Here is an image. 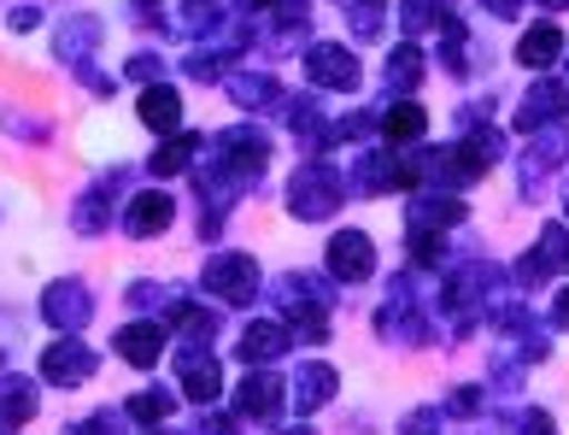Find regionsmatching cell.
Wrapping results in <instances>:
<instances>
[{"label": "cell", "instance_id": "cell-48", "mask_svg": "<svg viewBox=\"0 0 569 435\" xmlns=\"http://www.w3.org/2000/svg\"><path fill=\"white\" fill-rule=\"evenodd\" d=\"M130 7H136V12H153V7H159V0H130Z\"/></svg>", "mask_w": 569, "mask_h": 435}, {"label": "cell", "instance_id": "cell-47", "mask_svg": "<svg viewBox=\"0 0 569 435\" xmlns=\"http://www.w3.org/2000/svg\"><path fill=\"white\" fill-rule=\"evenodd\" d=\"M552 324H558V329H569V288H563V295L552 300Z\"/></svg>", "mask_w": 569, "mask_h": 435}, {"label": "cell", "instance_id": "cell-1", "mask_svg": "<svg viewBox=\"0 0 569 435\" xmlns=\"http://www.w3.org/2000/svg\"><path fill=\"white\" fill-rule=\"evenodd\" d=\"M341 195H347V182L335 177V165H323V159H311V165H300V171L288 177V212L306 218V224L335 218Z\"/></svg>", "mask_w": 569, "mask_h": 435}, {"label": "cell", "instance_id": "cell-14", "mask_svg": "<svg viewBox=\"0 0 569 435\" xmlns=\"http://www.w3.org/2000/svg\"><path fill=\"white\" fill-rule=\"evenodd\" d=\"M112 347L123 354V365L147 370V365H159V354H164V324H123L112 336Z\"/></svg>", "mask_w": 569, "mask_h": 435}, {"label": "cell", "instance_id": "cell-49", "mask_svg": "<svg viewBox=\"0 0 569 435\" xmlns=\"http://www.w3.org/2000/svg\"><path fill=\"white\" fill-rule=\"evenodd\" d=\"M540 7H546V12H558V7H569V0H540Z\"/></svg>", "mask_w": 569, "mask_h": 435}, {"label": "cell", "instance_id": "cell-4", "mask_svg": "<svg viewBox=\"0 0 569 435\" xmlns=\"http://www.w3.org/2000/svg\"><path fill=\"white\" fill-rule=\"evenodd\" d=\"M218 159L229 165V171H236L247 189L252 182H259V171L270 165V136L259 130V123H241V130H223L218 136Z\"/></svg>", "mask_w": 569, "mask_h": 435}, {"label": "cell", "instance_id": "cell-17", "mask_svg": "<svg viewBox=\"0 0 569 435\" xmlns=\"http://www.w3.org/2000/svg\"><path fill=\"white\" fill-rule=\"evenodd\" d=\"M171 212H177V206H171V195H136L130 206H123V230H130L136 241H147V236H164V224H171Z\"/></svg>", "mask_w": 569, "mask_h": 435}, {"label": "cell", "instance_id": "cell-36", "mask_svg": "<svg viewBox=\"0 0 569 435\" xmlns=\"http://www.w3.org/2000/svg\"><path fill=\"white\" fill-rule=\"evenodd\" d=\"M335 130H341V141H370L376 130H382V118H370V112H352V118H341V123H335Z\"/></svg>", "mask_w": 569, "mask_h": 435}, {"label": "cell", "instance_id": "cell-21", "mask_svg": "<svg viewBox=\"0 0 569 435\" xmlns=\"http://www.w3.org/2000/svg\"><path fill=\"white\" fill-rule=\"evenodd\" d=\"M112 189H118V171L100 182V189H89L77 200V212H71V224H77V236H100L112 224Z\"/></svg>", "mask_w": 569, "mask_h": 435}, {"label": "cell", "instance_id": "cell-28", "mask_svg": "<svg viewBox=\"0 0 569 435\" xmlns=\"http://www.w3.org/2000/svg\"><path fill=\"white\" fill-rule=\"evenodd\" d=\"M171 406H177V395H171V388H159V383L136 388V395L123 401V412H130V418H141V424H164V418H171Z\"/></svg>", "mask_w": 569, "mask_h": 435}, {"label": "cell", "instance_id": "cell-18", "mask_svg": "<svg viewBox=\"0 0 569 435\" xmlns=\"http://www.w3.org/2000/svg\"><path fill=\"white\" fill-rule=\"evenodd\" d=\"M141 123L153 136H177L182 123V95L171 89V82H153V89H141Z\"/></svg>", "mask_w": 569, "mask_h": 435}, {"label": "cell", "instance_id": "cell-25", "mask_svg": "<svg viewBox=\"0 0 569 435\" xmlns=\"http://www.w3.org/2000/svg\"><path fill=\"white\" fill-rule=\"evenodd\" d=\"M194 154H200V136H164L159 141V154L147 159V171H159V177H177V171H188V165H194Z\"/></svg>", "mask_w": 569, "mask_h": 435}, {"label": "cell", "instance_id": "cell-19", "mask_svg": "<svg viewBox=\"0 0 569 435\" xmlns=\"http://www.w3.org/2000/svg\"><path fill=\"white\" fill-rule=\"evenodd\" d=\"M94 48H100V24H94V18H71V24L53 30V59H66V66H89Z\"/></svg>", "mask_w": 569, "mask_h": 435}, {"label": "cell", "instance_id": "cell-23", "mask_svg": "<svg viewBox=\"0 0 569 435\" xmlns=\"http://www.w3.org/2000/svg\"><path fill=\"white\" fill-rule=\"evenodd\" d=\"M229 100L236 107H282V82L277 77H264V71H241V77H229Z\"/></svg>", "mask_w": 569, "mask_h": 435}, {"label": "cell", "instance_id": "cell-22", "mask_svg": "<svg viewBox=\"0 0 569 435\" xmlns=\"http://www.w3.org/2000/svg\"><path fill=\"white\" fill-rule=\"evenodd\" d=\"M164 324L182 329L188 342H212L218 313H212V306H200V300H188V295H171V313H164Z\"/></svg>", "mask_w": 569, "mask_h": 435}, {"label": "cell", "instance_id": "cell-11", "mask_svg": "<svg viewBox=\"0 0 569 435\" xmlns=\"http://www.w3.org/2000/svg\"><path fill=\"white\" fill-rule=\"evenodd\" d=\"M306 77L318 89H358V59L335 41H318V48H306Z\"/></svg>", "mask_w": 569, "mask_h": 435}, {"label": "cell", "instance_id": "cell-24", "mask_svg": "<svg viewBox=\"0 0 569 435\" xmlns=\"http://www.w3.org/2000/svg\"><path fill=\"white\" fill-rule=\"evenodd\" d=\"M558 53H563V30L558 24H529L522 41H517V59H522V66H535V71H546Z\"/></svg>", "mask_w": 569, "mask_h": 435}, {"label": "cell", "instance_id": "cell-39", "mask_svg": "<svg viewBox=\"0 0 569 435\" xmlns=\"http://www.w3.org/2000/svg\"><path fill=\"white\" fill-rule=\"evenodd\" d=\"M376 24H382V18H376V7H352V36H358V41H376V36H382Z\"/></svg>", "mask_w": 569, "mask_h": 435}, {"label": "cell", "instance_id": "cell-34", "mask_svg": "<svg viewBox=\"0 0 569 435\" xmlns=\"http://www.w3.org/2000/svg\"><path fill=\"white\" fill-rule=\"evenodd\" d=\"M66 435H123V412H94V418L71 424Z\"/></svg>", "mask_w": 569, "mask_h": 435}, {"label": "cell", "instance_id": "cell-5", "mask_svg": "<svg viewBox=\"0 0 569 435\" xmlns=\"http://www.w3.org/2000/svg\"><path fill=\"white\" fill-rule=\"evenodd\" d=\"M41 318L53 329H66V336H77V329L94 318V295L77 277H59V283H48V295H41Z\"/></svg>", "mask_w": 569, "mask_h": 435}, {"label": "cell", "instance_id": "cell-52", "mask_svg": "<svg viewBox=\"0 0 569 435\" xmlns=\"http://www.w3.org/2000/svg\"><path fill=\"white\" fill-rule=\"evenodd\" d=\"M288 435H311V429H306V424H300V429H288Z\"/></svg>", "mask_w": 569, "mask_h": 435}, {"label": "cell", "instance_id": "cell-40", "mask_svg": "<svg viewBox=\"0 0 569 435\" xmlns=\"http://www.w3.org/2000/svg\"><path fill=\"white\" fill-rule=\"evenodd\" d=\"M130 306H171V295H164V288H153V283H136V288H130Z\"/></svg>", "mask_w": 569, "mask_h": 435}, {"label": "cell", "instance_id": "cell-26", "mask_svg": "<svg viewBox=\"0 0 569 435\" xmlns=\"http://www.w3.org/2000/svg\"><path fill=\"white\" fill-rule=\"evenodd\" d=\"M458 218H463V200L452 195H423L411 206V230H452Z\"/></svg>", "mask_w": 569, "mask_h": 435}, {"label": "cell", "instance_id": "cell-2", "mask_svg": "<svg viewBox=\"0 0 569 435\" xmlns=\"http://www.w3.org/2000/svg\"><path fill=\"white\" fill-rule=\"evenodd\" d=\"M194 189H200V236H206V241H218V236H223L229 206L241 200L247 182H241L236 171H229L223 159H218V165H200V171H194Z\"/></svg>", "mask_w": 569, "mask_h": 435}, {"label": "cell", "instance_id": "cell-31", "mask_svg": "<svg viewBox=\"0 0 569 435\" xmlns=\"http://www.w3.org/2000/svg\"><path fill=\"white\" fill-rule=\"evenodd\" d=\"M277 306H282V313H288V306H329V288L293 271V277H282V283H277Z\"/></svg>", "mask_w": 569, "mask_h": 435}, {"label": "cell", "instance_id": "cell-3", "mask_svg": "<svg viewBox=\"0 0 569 435\" xmlns=\"http://www.w3.org/2000/svg\"><path fill=\"white\" fill-rule=\"evenodd\" d=\"M200 283H206V295H218L229 306H247L252 295H259V265H252L247 254H218V259H206Z\"/></svg>", "mask_w": 569, "mask_h": 435}, {"label": "cell", "instance_id": "cell-7", "mask_svg": "<svg viewBox=\"0 0 569 435\" xmlns=\"http://www.w3.org/2000/svg\"><path fill=\"white\" fill-rule=\"evenodd\" d=\"M94 370H100V354L89 342H77V336L53 342L48 354H41V377H48L53 388H77V383H89Z\"/></svg>", "mask_w": 569, "mask_h": 435}, {"label": "cell", "instance_id": "cell-27", "mask_svg": "<svg viewBox=\"0 0 569 435\" xmlns=\"http://www.w3.org/2000/svg\"><path fill=\"white\" fill-rule=\"evenodd\" d=\"M423 71H429V59H423V48H417V41H406V48L388 53V89H393V95L417 89V77H423Z\"/></svg>", "mask_w": 569, "mask_h": 435}, {"label": "cell", "instance_id": "cell-42", "mask_svg": "<svg viewBox=\"0 0 569 435\" xmlns=\"http://www.w3.org/2000/svg\"><path fill=\"white\" fill-rule=\"evenodd\" d=\"M77 71H82V89H94V95H112L118 89V82L107 71H94V66H77Z\"/></svg>", "mask_w": 569, "mask_h": 435}, {"label": "cell", "instance_id": "cell-38", "mask_svg": "<svg viewBox=\"0 0 569 435\" xmlns=\"http://www.w3.org/2000/svg\"><path fill=\"white\" fill-rule=\"evenodd\" d=\"M159 71H164V59H159V53H136V59H130V77L141 82V89H153V77H159Z\"/></svg>", "mask_w": 569, "mask_h": 435}, {"label": "cell", "instance_id": "cell-9", "mask_svg": "<svg viewBox=\"0 0 569 435\" xmlns=\"http://www.w3.org/2000/svg\"><path fill=\"white\" fill-rule=\"evenodd\" d=\"M370 271H376V241L365 230H335V241H329V277L365 283Z\"/></svg>", "mask_w": 569, "mask_h": 435}, {"label": "cell", "instance_id": "cell-51", "mask_svg": "<svg viewBox=\"0 0 569 435\" xmlns=\"http://www.w3.org/2000/svg\"><path fill=\"white\" fill-rule=\"evenodd\" d=\"M352 7H382V0H352Z\"/></svg>", "mask_w": 569, "mask_h": 435}, {"label": "cell", "instance_id": "cell-13", "mask_svg": "<svg viewBox=\"0 0 569 435\" xmlns=\"http://www.w3.org/2000/svg\"><path fill=\"white\" fill-rule=\"evenodd\" d=\"M569 112V82H535L529 95H522V107H517V123L522 130H540V123H552V118H563Z\"/></svg>", "mask_w": 569, "mask_h": 435}, {"label": "cell", "instance_id": "cell-20", "mask_svg": "<svg viewBox=\"0 0 569 435\" xmlns=\"http://www.w3.org/2000/svg\"><path fill=\"white\" fill-rule=\"evenodd\" d=\"M282 354H288V324L259 318V324H247V329H241V359L264 365V359H282Z\"/></svg>", "mask_w": 569, "mask_h": 435}, {"label": "cell", "instance_id": "cell-32", "mask_svg": "<svg viewBox=\"0 0 569 435\" xmlns=\"http://www.w3.org/2000/svg\"><path fill=\"white\" fill-rule=\"evenodd\" d=\"M236 53H241V48H194V53H188V77L212 82V77H223V71H236Z\"/></svg>", "mask_w": 569, "mask_h": 435}, {"label": "cell", "instance_id": "cell-43", "mask_svg": "<svg viewBox=\"0 0 569 435\" xmlns=\"http://www.w3.org/2000/svg\"><path fill=\"white\" fill-rule=\"evenodd\" d=\"M476 406H481V388H458V395H452V406H447V412H458V418H470Z\"/></svg>", "mask_w": 569, "mask_h": 435}, {"label": "cell", "instance_id": "cell-50", "mask_svg": "<svg viewBox=\"0 0 569 435\" xmlns=\"http://www.w3.org/2000/svg\"><path fill=\"white\" fill-rule=\"evenodd\" d=\"M247 7H282V0H247Z\"/></svg>", "mask_w": 569, "mask_h": 435}, {"label": "cell", "instance_id": "cell-12", "mask_svg": "<svg viewBox=\"0 0 569 435\" xmlns=\"http://www.w3.org/2000/svg\"><path fill=\"white\" fill-rule=\"evenodd\" d=\"M282 401H288V383L277 377V370H252V377H241V388H236V412H247V418H277L282 412Z\"/></svg>", "mask_w": 569, "mask_h": 435}, {"label": "cell", "instance_id": "cell-16", "mask_svg": "<svg viewBox=\"0 0 569 435\" xmlns=\"http://www.w3.org/2000/svg\"><path fill=\"white\" fill-rule=\"evenodd\" d=\"M30 418H36V383L18 377V370H7V377H0V435L24 429Z\"/></svg>", "mask_w": 569, "mask_h": 435}, {"label": "cell", "instance_id": "cell-33", "mask_svg": "<svg viewBox=\"0 0 569 435\" xmlns=\"http://www.w3.org/2000/svg\"><path fill=\"white\" fill-rule=\"evenodd\" d=\"M329 306H288V329H293V336H300V342H329Z\"/></svg>", "mask_w": 569, "mask_h": 435}, {"label": "cell", "instance_id": "cell-45", "mask_svg": "<svg viewBox=\"0 0 569 435\" xmlns=\"http://www.w3.org/2000/svg\"><path fill=\"white\" fill-rule=\"evenodd\" d=\"M522 424H529V435H558V429H552V418H546V412H529V418H522Z\"/></svg>", "mask_w": 569, "mask_h": 435}, {"label": "cell", "instance_id": "cell-53", "mask_svg": "<svg viewBox=\"0 0 569 435\" xmlns=\"http://www.w3.org/2000/svg\"><path fill=\"white\" fill-rule=\"evenodd\" d=\"M153 435H177V429H153Z\"/></svg>", "mask_w": 569, "mask_h": 435}, {"label": "cell", "instance_id": "cell-37", "mask_svg": "<svg viewBox=\"0 0 569 435\" xmlns=\"http://www.w3.org/2000/svg\"><path fill=\"white\" fill-rule=\"evenodd\" d=\"M277 30H282V41H300V30H306V7H300V0H282V7H277Z\"/></svg>", "mask_w": 569, "mask_h": 435}, {"label": "cell", "instance_id": "cell-29", "mask_svg": "<svg viewBox=\"0 0 569 435\" xmlns=\"http://www.w3.org/2000/svg\"><path fill=\"white\" fill-rule=\"evenodd\" d=\"M406 30L411 36H423V30H447L452 24V0H406Z\"/></svg>", "mask_w": 569, "mask_h": 435}, {"label": "cell", "instance_id": "cell-8", "mask_svg": "<svg viewBox=\"0 0 569 435\" xmlns=\"http://www.w3.org/2000/svg\"><path fill=\"white\" fill-rule=\"evenodd\" d=\"M177 383L194 395V406H212L223 395V370H218V359L206 354L200 342H188L182 354H177Z\"/></svg>", "mask_w": 569, "mask_h": 435}, {"label": "cell", "instance_id": "cell-46", "mask_svg": "<svg viewBox=\"0 0 569 435\" xmlns=\"http://www.w3.org/2000/svg\"><path fill=\"white\" fill-rule=\"evenodd\" d=\"M481 7L499 12V18H517V12H522V0H481Z\"/></svg>", "mask_w": 569, "mask_h": 435}, {"label": "cell", "instance_id": "cell-15", "mask_svg": "<svg viewBox=\"0 0 569 435\" xmlns=\"http://www.w3.org/2000/svg\"><path fill=\"white\" fill-rule=\"evenodd\" d=\"M329 401H335V365L306 359L293 370V412H323Z\"/></svg>", "mask_w": 569, "mask_h": 435}, {"label": "cell", "instance_id": "cell-6", "mask_svg": "<svg viewBox=\"0 0 569 435\" xmlns=\"http://www.w3.org/2000/svg\"><path fill=\"white\" fill-rule=\"evenodd\" d=\"M417 177H423V165H411L399 154H365V159H358L352 189L358 195H399V189H411Z\"/></svg>", "mask_w": 569, "mask_h": 435}, {"label": "cell", "instance_id": "cell-41", "mask_svg": "<svg viewBox=\"0 0 569 435\" xmlns=\"http://www.w3.org/2000/svg\"><path fill=\"white\" fill-rule=\"evenodd\" d=\"M200 435H241V424H236V418H223V412H206Z\"/></svg>", "mask_w": 569, "mask_h": 435}, {"label": "cell", "instance_id": "cell-44", "mask_svg": "<svg viewBox=\"0 0 569 435\" xmlns=\"http://www.w3.org/2000/svg\"><path fill=\"white\" fill-rule=\"evenodd\" d=\"M36 24H41V18H36V7H18V12H12V30H18V36H30Z\"/></svg>", "mask_w": 569, "mask_h": 435}, {"label": "cell", "instance_id": "cell-10", "mask_svg": "<svg viewBox=\"0 0 569 435\" xmlns=\"http://www.w3.org/2000/svg\"><path fill=\"white\" fill-rule=\"evenodd\" d=\"M563 265H569V230H563V224H546L540 241H535V254L517 265V283L535 288V283H546V277H558Z\"/></svg>", "mask_w": 569, "mask_h": 435}, {"label": "cell", "instance_id": "cell-30", "mask_svg": "<svg viewBox=\"0 0 569 435\" xmlns=\"http://www.w3.org/2000/svg\"><path fill=\"white\" fill-rule=\"evenodd\" d=\"M423 107L417 100H399L393 112H382V141H411V136H423Z\"/></svg>", "mask_w": 569, "mask_h": 435}, {"label": "cell", "instance_id": "cell-35", "mask_svg": "<svg viewBox=\"0 0 569 435\" xmlns=\"http://www.w3.org/2000/svg\"><path fill=\"white\" fill-rule=\"evenodd\" d=\"M406 247H411V265H435L440 259V230H411Z\"/></svg>", "mask_w": 569, "mask_h": 435}]
</instances>
